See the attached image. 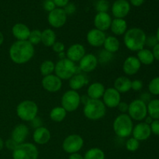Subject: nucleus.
I'll return each mask as SVG.
<instances>
[{"label": "nucleus", "mask_w": 159, "mask_h": 159, "mask_svg": "<svg viewBox=\"0 0 159 159\" xmlns=\"http://www.w3.org/2000/svg\"><path fill=\"white\" fill-rule=\"evenodd\" d=\"M35 54L34 46L28 40H16L10 46L9 55L11 61L16 65L28 63Z\"/></svg>", "instance_id": "1"}, {"label": "nucleus", "mask_w": 159, "mask_h": 159, "mask_svg": "<svg viewBox=\"0 0 159 159\" xmlns=\"http://www.w3.org/2000/svg\"><path fill=\"white\" fill-rule=\"evenodd\" d=\"M147 35L142 29L133 27L127 30L124 35V43L126 48L131 51H139L144 48Z\"/></svg>", "instance_id": "2"}, {"label": "nucleus", "mask_w": 159, "mask_h": 159, "mask_svg": "<svg viewBox=\"0 0 159 159\" xmlns=\"http://www.w3.org/2000/svg\"><path fill=\"white\" fill-rule=\"evenodd\" d=\"M133 120L127 113H121L115 118L113 123V129L115 134L121 138H128L132 134Z\"/></svg>", "instance_id": "3"}, {"label": "nucleus", "mask_w": 159, "mask_h": 159, "mask_svg": "<svg viewBox=\"0 0 159 159\" xmlns=\"http://www.w3.org/2000/svg\"><path fill=\"white\" fill-rule=\"evenodd\" d=\"M107 107L101 99H90L83 107V114L90 120H99L104 117Z\"/></svg>", "instance_id": "4"}, {"label": "nucleus", "mask_w": 159, "mask_h": 159, "mask_svg": "<svg viewBox=\"0 0 159 159\" xmlns=\"http://www.w3.org/2000/svg\"><path fill=\"white\" fill-rule=\"evenodd\" d=\"M38 106L34 101L23 100L16 107V115L24 122H31L38 114Z\"/></svg>", "instance_id": "5"}, {"label": "nucleus", "mask_w": 159, "mask_h": 159, "mask_svg": "<svg viewBox=\"0 0 159 159\" xmlns=\"http://www.w3.org/2000/svg\"><path fill=\"white\" fill-rule=\"evenodd\" d=\"M54 73L61 80H69L74 75L79 73V67L67 57L60 59L55 64Z\"/></svg>", "instance_id": "6"}, {"label": "nucleus", "mask_w": 159, "mask_h": 159, "mask_svg": "<svg viewBox=\"0 0 159 159\" xmlns=\"http://www.w3.org/2000/svg\"><path fill=\"white\" fill-rule=\"evenodd\" d=\"M12 159H37L39 152L37 147L33 143H23L19 144L12 152Z\"/></svg>", "instance_id": "7"}, {"label": "nucleus", "mask_w": 159, "mask_h": 159, "mask_svg": "<svg viewBox=\"0 0 159 159\" xmlns=\"http://www.w3.org/2000/svg\"><path fill=\"white\" fill-rule=\"evenodd\" d=\"M61 103L67 113H71L75 111L80 106L81 96L77 91L68 90L62 96Z\"/></svg>", "instance_id": "8"}, {"label": "nucleus", "mask_w": 159, "mask_h": 159, "mask_svg": "<svg viewBox=\"0 0 159 159\" xmlns=\"http://www.w3.org/2000/svg\"><path fill=\"white\" fill-rule=\"evenodd\" d=\"M127 114L134 120L141 121L148 116L147 104L141 99H134L129 104Z\"/></svg>", "instance_id": "9"}, {"label": "nucleus", "mask_w": 159, "mask_h": 159, "mask_svg": "<svg viewBox=\"0 0 159 159\" xmlns=\"http://www.w3.org/2000/svg\"><path fill=\"white\" fill-rule=\"evenodd\" d=\"M84 145V140L82 136L76 134H70L65 138L62 143V148L66 153H78Z\"/></svg>", "instance_id": "10"}, {"label": "nucleus", "mask_w": 159, "mask_h": 159, "mask_svg": "<svg viewBox=\"0 0 159 159\" xmlns=\"http://www.w3.org/2000/svg\"><path fill=\"white\" fill-rule=\"evenodd\" d=\"M48 21L50 26L58 29L62 27L67 22V14L61 8H55L48 16Z\"/></svg>", "instance_id": "11"}, {"label": "nucleus", "mask_w": 159, "mask_h": 159, "mask_svg": "<svg viewBox=\"0 0 159 159\" xmlns=\"http://www.w3.org/2000/svg\"><path fill=\"white\" fill-rule=\"evenodd\" d=\"M102 102L106 107L108 108H116L121 102L120 93L114 88H108L105 90L102 96Z\"/></svg>", "instance_id": "12"}, {"label": "nucleus", "mask_w": 159, "mask_h": 159, "mask_svg": "<svg viewBox=\"0 0 159 159\" xmlns=\"http://www.w3.org/2000/svg\"><path fill=\"white\" fill-rule=\"evenodd\" d=\"M42 87L48 93H57L62 87V80L56 75L44 76L41 81Z\"/></svg>", "instance_id": "13"}, {"label": "nucleus", "mask_w": 159, "mask_h": 159, "mask_svg": "<svg viewBox=\"0 0 159 159\" xmlns=\"http://www.w3.org/2000/svg\"><path fill=\"white\" fill-rule=\"evenodd\" d=\"M112 14L115 18L124 19L130 11V4L127 0H116L111 7Z\"/></svg>", "instance_id": "14"}, {"label": "nucleus", "mask_w": 159, "mask_h": 159, "mask_svg": "<svg viewBox=\"0 0 159 159\" xmlns=\"http://www.w3.org/2000/svg\"><path fill=\"white\" fill-rule=\"evenodd\" d=\"M99 64L98 57L93 54H85V55L79 61V68L80 71L89 73L94 71Z\"/></svg>", "instance_id": "15"}, {"label": "nucleus", "mask_w": 159, "mask_h": 159, "mask_svg": "<svg viewBox=\"0 0 159 159\" xmlns=\"http://www.w3.org/2000/svg\"><path fill=\"white\" fill-rule=\"evenodd\" d=\"M106 37L107 36H106L105 32L94 28V29L90 30L88 32L86 40L90 46L93 48H99L103 45Z\"/></svg>", "instance_id": "16"}, {"label": "nucleus", "mask_w": 159, "mask_h": 159, "mask_svg": "<svg viewBox=\"0 0 159 159\" xmlns=\"http://www.w3.org/2000/svg\"><path fill=\"white\" fill-rule=\"evenodd\" d=\"M151 134H152V130H151L150 125L146 123L141 122L134 126L132 135H133V138H134L138 141H145L150 138Z\"/></svg>", "instance_id": "17"}, {"label": "nucleus", "mask_w": 159, "mask_h": 159, "mask_svg": "<svg viewBox=\"0 0 159 159\" xmlns=\"http://www.w3.org/2000/svg\"><path fill=\"white\" fill-rule=\"evenodd\" d=\"M66 57L73 62H79V61L85 55V48L81 43H74L67 50Z\"/></svg>", "instance_id": "18"}, {"label": "nucleus", "mask_w": 159, "mask_h": 159, "mask_svg": "<svg viewBox=\"0 0 159 159\" xmlns=\"http://www.w3.org/2000/svg\"><path fill=\"white\" fill-rule=\"evenodd\" d=\"M112 20L108 12H97L94 18L95 28L105 32L110 28Z\"/></svg>", "instance_id": "19"}, {"label": "nucleus", "mask_w": 159, "mask_h": 159, "mask_svg": "<svg viewBox=\"0 0 159 159\" xmlns=\"http://www.w3.org/2000/svg\"><path fill=\"white\" fill-rule=\"evenodd\" d=\"M141 66V62L138 57L134 56H130L127 57L123 64V71L127 75H134L137 74Z\"/></svg>", "instance_id": "20"}, {"label": "nucleus", "mask_w": 159, "mask_h": 159, "mask_svg": "<svg viewBox=\"0 0 159 159\" xmlns=\"http://www.w3.org/2000/svg\"><path fill=\"white\" fill-rule=\"evenodd\" d=\"M29 127L26 124H20L16 126L11 133V138L18 144H23L29 135Z\"/></svg>", "instance_id": "21"}, {"label": "nucleus", "mask_w": 159, "mask_h": 159, "mask_svg": "<svg viewBox=\"0 0 159 159\" xmlns=\"http://www.w3.org/2000/svg\"><path fill=\"white\" fill-rule=\"evenodd\" d=\"M51 138V134L50 130L45 127H40L38 128L34 129L33 134V140L34 143L40 145L48 144Z\"/></svg>", "instance_id": "22"}, {"label": "nucleus", "mask_w": 159, "mask_h": 159, "mask_svg": "<svg viewBox=\"0 0 159 159\" xmlns=\"http://www.w3.org/2000/svg\"><path fill=\"white\" fill-rule=\"evenodd\" d=\"M30 31L26 24L22 23H16L12 28V34L16 40H27Z\"/></svg>", "instance_id": "23"}, {"label": "nucleus", "mask_w": 159, "mask_h": 159, "mask_svg": "<svg viewBox=\"0 0 159 159\" xmlns=\"http://www.w3.org/2000/svg\"><path fill=\"white\" fill-rule=\"evenodd\" d=\"M105 86L101 82H93L87 89V96L93 99H100L105 92Z\"/></svg>", "instance_id": "24"}, {"label": "nucleus", "mask_w": 159, "mask_h": 159, "mask_svg": "<svg viewBox=\"0 0 159 159\" xmlns=\"http://www.w3.org/2000/svg\"><path fill=\"white\" fill-rule=\"evenodd\" d=\"M89 83V80L86 76L81 73H77L74 75L69 79V86L71 90L78 91L83 88L85 85Z\"/></svg>", "instance_id": "25"}, {"label": "nucleus", "mask_w": 159, "mask_h": 159, "mask_svg": "<svg viewBox=\"0 0 159 159\" xmlns=\"http://www.w3.org/2000/svg\"><path fill=\"white\" fill-rule=\"evenodd\" d=\"M113 88L120 93H126L131 89V80L127 76H120L115 79Z\"/></svg>", "instance_id": "26"}, {"label": "nucleus", "mask_w": 159, "mask_h": 159, "mask_svg": "<svg viewBox=\"0 0 159 159\" xmlns=\"http://www.w3.org/2000/svg\"><path fill=\"white\" fill-rule=\"evenodd\" d=\"M110 30L112 33L116 36L124 35L127 30V23L124 19L115 18L112 20Z\"/></svg>", "instance_id": "27"}, {"label": "nucleus", "mask_w": 159, "mask_h": 159, "mask_svg": "<svg viewBox=\"0 0 159 159\" xmlns=\"http://www.w3.org/2000/svg\"><path fill=\"white\" fill-rule=\"evenodd\" d=\"M102 46L104 47V50L108 52L113 54L119 51L120 43V40L114 36H109L106 37V40Z\"/></svg>", "instance_id": "28"}, {"label": "nucleus", "mask_w": 159, "mask_h": 159, "mask_svg": "<svg viewBox=\"0 0 159 159\" xmlns=\"http://www.w3.org/2000/svg\"><path fill=\"white\" fill-rule=\"evenodd\" d=\"M138 59L141 64H143L144 65H150L155 61L153 53L151 50L144 49L143 48L141 51H138Z\"/></svg>", "instance_id": "29"}, {"label": "nucleus", "mask_w": 159, "mask_h": 159, "mask_svg": "<svg viewBox=\"0 0 159 159\" xmlns=\"http://www.w3.org/2000/svg\"><path fill=\"white\" fill-rule=\"evenodd\" d=\"M56 42V34L52 29H45L42 31L41 43L45 47H52Z\"/></svg>", "instance_id": "30"}, {"label": "nucleus", "mask_w": 159, "mask_h": 159, "mask_svg": "<svg viewBox=\"0 0 159 159\" xmlns=\"http://www.w3.org/2000/svg\"><path fill=\"white\" fill-rule=\"evenodd\" d=\"M67 116V111L62 107H56L50 112V118L56 123L62 122Z\"/></svg>", "instance_id": "31"}, {"label": "nucleus", "mask_w": 159, "mask_h": 159, "mask_svg": "<svg viewBox=\"0 0 159 159\" xmlns=\"http://www.w3.org/2000/svg\"><path fill=\"white\" fill-rule=\"evenodd\" d=\"M148 114L153 120H159V99H152L147 105Z\"/></svg>", "instance_id": "32"}, {"label": "nucleus", "mask_w": 159, "mask_h": 159, "mask_svg": "<svg viewBox=\"0 0 159 159\" xmlns=\"http://www.w3.org/2000/svg\"><path fill=\"white\" fill-rule=\"evenodd\" d=\"M55 64L51 60H45L41 63L40 66V72L42 75L44 76L52 75L54 72Z\"/></svg>", "instance_id": "33"}, {"label": "nucleus", "mask_w": 159, "mask_h": 159, "mask_svg": "<svg viewBox=\"0 0 159 159\" xmlns=\"http://www.w3.org/2000/svg\"><path fill=\"white\" fill-rule=\"evenodd\" d=\"M84 159H105V153L99 148H93L85 152Z\"/></svg>", "instance_id": "34"}, {"label": "nucleus", "mask_w": 159, "mask_h": 159, "mask_svg": "<svg viewBox=\"0 0 159 159\" xmlns=\"http://www.w3.org/2000/svg\"><path fill=\"white\" fill-rule=\"evenodd\" d=\"M41 35L42 31H40V30H33L30 31V34L29 38L27 40L34 46L38 45L39 43H41Z\"/></svg>", "instance_id": "35"}, {"label": "nucleus", "mask_w": 159, "mask_h": 159, "mask_svg": "<svg viewBox=\"0 0 159 159\" xmlns=\"http://www.w3.org/2000/svg\"><path fill=\"white\" fill-rule=\"evenodd\" d=\"M125 147L127 151L130 152H134L138 150L140 147V141L135 139L134 138H130L127 141H126Z\"/></svg>", "instance_id": "36"}, {"label": "nucleus", "mask_w": 159, "mask_h": 159, "mask_svg": "<svg viewBox=\"0 0 159 159\" xmlns=\"http://www.w3.org/2000/svg\"><path fill=\"white\" fill-rule=\"evenodd\" d=\"M149 93L155 96L159 95V77H155L148 84Z\"/></svg>", "instance_id": "37"}, {"label": "nucleus", "mask_w": 159, "mask_h": 159, "mask_svg": "<svg viewBox=\"0 0 159 159\" xmlns=\"http://www.w3.org/2000/svg\"><path fill=\"white\" fill-rule=\"evenodd\" d=\"M110 9V3L107 0H98L96 3L97 12H107Z\"/></svg>", "instance_id": "38"}, {"label": "nucleus", "mask_w": 159, "mask_h": 159, "mask_svg": "<svg viewBox=\"0 0 159 159\" xmlns=\"http://www.w3.org/2000/svg\"><path fill=\"white\" fill-rule=\"evenodd\" d=\"M112 58H113V54L103 50V51H101L100 54H99L98 61L102 62V63H107V62H109L110 61H111Z\"/></svg>", "instance_id": "39"}, {"label": "nucleus", "mask_w": 159, "mask_h": 159, "mask_svg": "<svg viewBox=\"0 0 159 159\" xmlns=\"http://www.w3.org/2000/svg\"><path fill=\"white\" fill-rule=\"evenodd\" d=\"M52 50L57 54H60V53L65 52V46L64 44V43L60 41H56L55 43L53 44V46L51 47Z\"/></svg>", "instance_id": "40"}, {"label": "nucleus", "mask_w": 159, "mask_h": 159, "mask_svg": "<svg viewBox=\"0 0 159 159\" xmlns=\"http://www.w3.org/2000/svg\"><path fill=\"white\" fill-rule=\"evenodd\" d=\"M43 7L44 9V10L50 12L55 9L56 6L53 0H44L43 3Z\"/></svg>", "instance_id": "41"}, {"label": "nucleus", "mask_w": 159, "mask_h": 159, "mask_svg": "<svg viewBox=\"0 0 159 159\" xmlns=\"http://www.w3.org/2000/svg\"><path fill=\"white\" fill-rule=\"evenodd\" d=\"M19 144H17L15 141H13L12 138L6 140V142H5V146L6 147V148L9 149V150H10V151H12V152H13V151L16 148V147Z\"/></svg>", "instance_id": "42"}, {"label": "nucleus", "mask_w": 159, "mask_h": 159, "mask_svg": "<svg viewBox=\"0 0 159 159\" xmlns=\"http://www.w3.org/2000/svg\"><path fill=\"white\" fill-rule=\"evenodd\" d=\"M64 11L65 12V13L68 15H71V14L75 13L76 11V6L74 3H68L65 7L63 8Z\"/></svg>", "instance_id": "43"}, {"label": "nucleus", "mask_w": 159, "mask_h": 159, "mask_svg": "<svg viewBox=\"0 0 159 159\" xmlns=\"http://www.w3.org/2000/svg\"><path fill=\"white\" fill-rule=\"evenodd\" d=\"M152 133L159 136V120H154L150 125Z\"/></svg>", "instance_id": "44"}, {"label": "nucleus", "mask_w": 159, "mask_h": 159, "mask_svg": "<svg viewBox=\"0 0 159 159\" xmlns=\"http://www.w3.org/2000/svg\"><path fill=\"white\" fill-rule=\"evenodd\" d=\"M143 88V82L139 79L131 81V89L134 91H140Z\"/></svg>", "instance_id": "45"}, {"label": "nucleus", "mask_w": 159, "mask_h": 159, "mask_svg": "<svg viewBox=\"0 0 159 159\" xmlns=\"http://www.w3.org/2000/svg\"><path fill=\"white\" fill-rule=\"evenodd\" d=\"M158 43V40L156 38V36H149V37H147V39H146V43L145 45H148V47H152V48H154L155 45Z\"/></svg>", "instance_id": "46"}, {"label": "nucleus", "mask_w": 159, "mask_h": 159, "mask_svg": "<svg viewBox=\"0 0 159 159\" xmlns=\"http://www.w3.org/2000/svg\"><path fill=\"white\" fill-rule=\"evenodd\" d=\"M128 107L129 104L126 102H120L118 105V107L116 108L119 110L120 112H121V113H126L128 111Z\"/></svg>", "instance_id": "47"}, {"label": "nucleus", "mask_w": 159, "mask_h": 159, "mask_svg": "<svg viewBox=\"0 0 159 159\" xmlns=\"http://www.w3.org/2000/svg\"><path fill=\"white\" fill-rule=\"evenodd\" d=\"M53 1L57 8H61V9L65 7L69 3V0H53Z\"/></svg>", "instance_id": "48"}, {"label": "nucleus", "mask_w": 159, "mask_h": 159, "mask_svg": "<svg viewBox=\"0 0 159 159\" xmlns=\"http://www.w3.org/2000/svg\"><path fill=\"white\" fill-rule=\"evenodd\" d=\"M31 123H32V124H31V125H32V127H34V129L38 128V127H42V124H41L42 121H41V120L38 117V116H37V117L34 118V119L31 121Z\"/></svg>", "instance_id": "49"}, {"label": "nucleus", "mask_w": 159, "mask_h": 159, "mask_svg": "<svg viewBox=\"0 0 159 159\" xmlns=\"http://www.w3.org/2000/svg\"><path fill=\"white\" fill-rule=\"evenodd\" d=\"M152 53H153V55L155 59H156L157 61H159V43H157L155 47L153 48V50H152Z\"/></svg>", "instance_id": "50"}, {"label": "nucleus", "mask_w": 159, "mask_h": 159, "mask_svg": "<svg viewBox=\"0 0 159 159\" xmlns=\"http://www.w3.org/2000/svg\"><path fill=\"white\" fill-rule=\"evenodd\" d=\"M144 2V0H130V4L135 6V7H139Z\"/></svg>", "instance_id": "51"}, {"label": "nucleus", "mask_w": 159, "mask_h": 159, "mask_svg": "<svg viewBox=\"0 0 159 159\" xmlns=\"http://www.w3.org/2000/svg\"><path fill=\"white\" fill-rule=\"evenodd\" d=\"M68 159H84V157L79 153H73L69 155Z\"/></svg>", "instance_id": "52"}, {"label": "nucleus", "mask_w": 159, "mask_h": 159, "mask_svg": "<svg viewBox=\"0 0 159 159\" xmlns=\"http://www.w3.org/2000/svg\"><path fill=\"white\" fill-rule=\"evenodd\" d=\"M90 99V98L88 96H81V103H82L83 105H85L87 102Z\"/></svg>", "instance_id": "53"}, {"label": "nucleus", "mask_w": 159, "mask_h": 159, "mask_svg": "<svg viewBox=\"0 0 159 159\" xmlns=\"http://www.w3.org/2000/svg\"><path fill=\"white\" fill-rule=\"evenodd\" d=\"M144 120H145V122H144V123H146V124H148V125H151V124H152V123L153 122V120H154L152 119V118L150 116H147Z\"/></svg>", "instance_id": "54"}, {"label": "nucleus", "mask_w": 159, "mask_h": 159, "mask_svg": "<svg viewBox=\"0 0 159 159\" xmlns=\"http://www.w3.org/2000/svg\"><path fill=\"white\" fill-rule=\"evenodd\" d=\"M4 145H5V142L3 141L2 138L0 137V152H1V151L3 149V148H4Z\"/></svg>", "instance_id": "55"}, {"label": "nucleus", "mask_w": 159, "mask_h": 159, "mask_svg": "<svg viewBox=\"0 0 159 159\" xmlns=\"http://www.w3.org/2000/svg\"><path fill=\"white\" fill-rule=\"evenodd\" d=\"M3 42H4V35H3L2 33L0 31V46L2 44Z\"/></svg>", "instance_id": "56"}, {"label": "nucleus", "mask_w": 159, "mask_h": 159, "mask_svg": "<svg viewBox=\"0 0 159 159\" xmlns=\"http://www.w3.org/2000/svg\"><path fill=\"white\" fill-rule=\"evenodd\" d=\"M156 38H157V40H158V42L159 43V26H158V30H157V33H156Z\"/></svg>", "instance_id": "57"}]
</instances>
